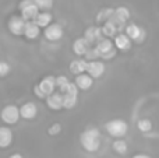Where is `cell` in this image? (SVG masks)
Segmentation results:
<instances>
[{
    "label": "cell",
    "mask_w": 159,
    "mask_h": 158,
    "mask_svg": "<svg viewBox=\"0 0 159 158\" xmlns=\"http://www.w3.org/2000/svg\"><path fill=\"white\" fill-rule=\"evenodd\" d=\"M126 35L129 36L131 41H135L137 44H140V42H143L144 38H145V31L135 24H129L126 27Z\"/></svg>",
    "instance_id": "8992f818"
},
{
    "label": "cell",
    "mask_w": 159,
    "mask_h": 158,
    "mask_svg": "<svg viewBox=\"0 0 159 158\" xmlns=\"http://www.w3.org/2000/svg\"><path fill=\"white\" fill-rule=\"evenodd\" d=\"M127 130H129V125L121 119H113L106 123V132L112 137H116V139L126 136Z\"/></svg>",
    "instance_id": "7a4b0ae2"
},
{
    "label": "cell",
    "mask_w": 159,
    "mask_h": 158,
    "mask_svg": "<svg viewBox=\"0 0 159 158\" xmlns=\"http://www.w3.org/2000/svg\"><path fill=\"white\" fill-rule=\"evenodd\" d=\"M46 105L53 111H60L63 108V94L59 91L50 94L49 97H46Z\"/></svg>",
    "instance_id": "8fae6325"
},
{
    "label": "cell",
    "mask_w": 159,
    "mask_h": 158,
    "mask_svg": "<svg viewBox=\"0 0 159 158\" xmlns=\"http://www.w3.org/2000/svg\"><path fill=\"white\" fill-rule=\"evenodd\" d=\"M25 24H27V21H24L22 17H11L8 21V31L17 36L22 35L25 30Z\"/></svg>",
    "instance_id": "ba28073f"
},
{
    "label": "cell",
    "mask_w": 159,
    "mask_h": 158,
    "mask_svg": "<svg viewBox=\"0 0 159 158\" xmlns=\"http://www.w3.org/2000/svg\"><path fill=\"white\" fill-rule=\"evenodd\" d=\"M34 3L36 4V7L39 10H45V11L52 8L53 6V0H34Z\"/></svg>",
    "instance_id": "83f0119b"
},
{
    "label": "cell",
    "mask_w": 159,
    "mask_h": 158,
    "mask_svg": "<svg viewBox=\"0 0 159 158\" xmlns=\"http://www.w3.org/2000/svg\"><path fill=\"white\" fill-rule=\"evenodd\" d=\"M0 118L7 125H14L21 118L20 116V108H17L16 105H6L0 112Z\"/></svg>",
    "instance_id": "277c9868"
},
{
    "label": "cell",
    "mask_w": 159,
    "mask_h": 158,
    "mask_svg": "<svg viewBox=\"0 0 159 158\" xmlns=\"http://www.w3.org/2000/svg\"><path fill=\"white\" fill-rule=\"evenodd\" d=\"M115 16L117 17L119 20H121L123 22H126L127 20L130 18V11H129V8L127 7H117V8H115Z\"/></svg>",
    "instance_id": "603a6c76"
},
{
    "label": "cell",
    "mask_w": 159,
    "mask_h": 158,
    "mask_svg": "<svg viewBox=\"0 0 159 158\" xmlns=\"http://www.w3.org/2000/svg\"><path fill=\"white\" fill-rule=\"evenodd\" d=\"M80 143L85 151L95 153L99 150V146H101V133L95 128L88 129V130L82 132V134L80 136Z\"/></svg>",
    "instance_id": "6da1fadb"
},
{
    "label": "cell",
    "mask_w": 159,
    "mask_h": 158,
    "mask_svg": "<svg viewBox=\"0 0 159 158\" xmlns=\"http://www.w3.org/2000/svg\"><path fill=\"white\" fill-rule=\"evenodd\" d=\"M137 128H138V130L143 132V133H148L152 129V123L149 119H140L137 122Z\"/></svg>",
    "instance_id": "484cf974"
},
{
    "label": "cell",
    "mask_w": 159,
    "mask_h": 158,
    "mask_svg": "<svg viewBox=\"0 0 159 158\" xmlns=\"http://www.w3.org/2000/svg\"><path fill=\"white\" fill-rule=\"evenodd\" d=\"M119 31H117V28L115 27V25L112 24L110 21H107V22H105L103 24V27H102V35H106V36H113V35H116Z\"/></svg>",
    "instance_id": "cb8c5ba5"
},
{
    "label": "cell",
    "mask_w": 159,
    "mask_h": 158,
    "mask_svg": "<svg viewBox=\"0 0 159 158\" xmlns=\"http://www.w3.org/2000/svg\"><path fill=\"white\" fill-rule=\"evenodd\" d=\"M88 49H89V44L85 41V38H77L73 44V52L77 56H85Z\"/></svg>",
    "instance_id": "2e32d148"
},
{
    "label": "cell",
    "mask_w": 159,
    "mask_h": 158,
    "mask_svg": "<svg viewBox=\"0 0 159 158\" xmlns=\"http://www.w3.org/2000/svg\"><path fill=\"white\" fill-rule=\"evenodd\" d=\"M60 130H61V126L59 125V123H55V125H52V126H50V128H49V130H48V132H49V134H50V136H56V134H59V133H60Z\"/></svg>",
    "instance_id": "4dcf8cb0"
},
{
    "label": "cell",
    "mask_w": 159,
    "mask_h": 158,
    "mask_svg": "<svg viewBox=\"0 0 159 158\" xmlns=\"http://www.w3.org/2000/svg\"><path fill=\"white\" fill-rule=\"evenodd\" d=\"M36 114H38V108H36V105L34 102H25L24 105H21V108H20V116H21L22 119L31 120L36 116Z\"/></svg>",
    "instance_id": "7c38bea8"
},
{
    "label": "cell",
    "mask_w": 159,
    "mask_h": 158,
    "mask_svg": "<svg viewBox=\"0 0 159 158\" xmlns=\"http://www.w3.org/2000/svg\"><path fill=\"white\" fill-rule=\"evenodd\" d=\"M24 35L28 39H36L39 36V27L34 21H27L24 30Z\"/></svg>",
    "instance_id": "ffe728a7"
},
{
    "label": "cell",
    "mask_w": 159,
    "mask_h": 158,
    "mask_svg": "<svg viewBox=\"0 0 159 158\" xmlns=\"http://www.w3.org/2000/svg\"><path fill=\"white\" fill-rule=\"evenodd\" d=\"M34 92H35V95H36V97H39V98H46L43 94H42V91L39 90V87H38V86L34 87Z\"/></svg>",
    "instance_id": "1f68e13d"
},
{
    "label": "cell",
    "mask_w": 159,
    "mask_h": 158,
    "mask_svg": "<svg viewBox=\"0 0 159 158\" xmlns=\"http://www.w3.org/2000/svg\"><path fill=\"white\" fill-rule=\"evenodd\" d=\"M63 28L60 24H50L49 27L45 28V36L48 41H59L63 36Z\"/></svg>",
    "instance_id": "9c48e42d"
},
{
    "label": "cell",
    "mask_w": 159,
    "mask_h": 158,
    "mask_svg": "<svg viewBox=\"0 0 159 158\" xmlns=\"http://www.w3.org/2000/svg\"><path fill=\"white\" fill-rule=\"evenodd\" d=\"M84 38L89 45L98 44V42L102 39V28L88 27L87 30H85V32H84Z\"/></svg>",
    "instance_id": "30bf717a"
},
{
    "label": "cell",
    "mask_w": 159,
    "mask_h": 158,
    "mask_svg": "<svg viewBox=\"0 0 159 158\" xmlns=\"http://www.w3.org/2000/svg\"><path fill=\"white\" fill-rule=\"evenodd\" d=\"M8 73H10V66H8V63L0 60V77H4Z\"/></svg>",
    "instance_id": "f546056e"
},
{
    "label": "cell",
    "mask_w": 159,
    "mask_h": 158,
    "mask_svg": "<svg viewBox=\"0 0 159 158\" xmlns=\"http://www.w3.org/2000/svg\"><path fill=\"white\" fill-rule=\"evenodd\" d=\"M13 143V133L10 128L0 126V148H7Z\"/></svg>",
    "instance_id": "5bb4252c"
},
{
    "label": "cell",
    "mask_w": 159,
    "mask_h": 158,
    "mask_svg": "<svg viewBox=\"0 0 159 158\" xmlns=\"http://www.w3.org/2000/svg\"><path fill=\"white\" fill-rule=\"evenodd\" d=\"M113 150L119 154H126L127 153V143L121 139H117L113 142Z\"/></svg>",
    "instance_id": "d4e9b609"
},
{
    "label": "cell",
    "mask_w": 159,
    "mask_h": 158,
    "mask_svg": "<svg viewBox=\"0 0 159 158\" xmlns=\"http://www.w3.org/2000/svg\"><path fill=\"white\" fill-rule=\"evenodd\" d=\"M99 58H101V53L98 52V49H96L95 46H93V48H89V49H88V52L85 53V60L93 62V60H98Z\"/></svg>",
    "instance_id": "4316f807"
},
{
    "label": "cell",
    "mask_w": 159,
    "mask_h": 158,
    "mask_svg": "<svg viewBox=\"0 0 159 158\" xmlns=\"http://www.w3.org/2000/svg\"><path fill=\"white\" fill-rule=\"evenodd\" d=\"M115 46L119 50H129L131 48V39L126 35V34H119V35L115 36Z\"/></svg>",
    "instance_id": "9a60e30c"
},
{
    "label": "cell",
    "mask_w": 159,
    "mask_h": 158,
    "mask_svg": "<svg viewBox=\"0 0 159 158\" xmlns=\"http://www.w3.org/2000/svg\"><path fill=\"white\" fill-rule=\"evenodd\" d=\"M55 81H56V87L59 88V91H60L61 88H64V87H66L67 84L70 83L69 78H67L66 76H59V77H56V78H55Z\"/></svg>",
    "instance_id": "f1b7e54d"
},
{
    "label": "cell",
    "mask_w": 159,
    "mask_h": 158,
    "mask_svg": "<svg viewBox=\"0 0 159 158\" xmlns=\"http://www.w3.org/2000/svg\"><path fill=\"white\" fill-rule=\"evenodd\" d=\"M133 158H151V157L147 156V154H135Z\"/></svg>",
    "instance_id": "d6a6232c"
},
{
    "label": "cell",
    "mask_w": 159,
    "mask_h": 158,
    "mask_svg": "<svg viewBox=\"0 0 159 158\" xmlns=\"http://www.w3.org/2000/svg\"><path fill=\"white\" fill-rule=\"evenodd\" d=\"M55 78L56 77H53V76H46V77H45L43 80L38 84L39 90L42 91V94H43L45 97H49L50 94H53V92L56 91V81H55Z\"/></svg>",
    "instance_id": "52a82bcc"
},
{
    "label": "cell",
    "mask_w": 159,
    "mask_h": 158,
    "mask_svg": "<svg viewBox=\"0 0 159 158\" xmlns=\"http://www.w3.org/2000/svg\"><path fill=\"white\" fill-rule=\"evenodd\" d=\"M88 67V62L85 59H75L70 63V72L74 73L75 76L78 74H84V72H87Z\"/></svg>",
    "instance_id": "e0dca14e"
},
{
    "label": "cell",
    "mask_w": 159,
    "mask_h": 158,
    "mask_svg": "<svg viewBox=\"0 0 159 158\" xmlns=\"http://www.w3.org/2000/svg\"><path fill=\"white\" fill-rule=\"evenodd\" d=\"M8 158H24V157H22V156H21V154L16 153V154H11V156H10V157H8Z\"/></svg>",
    "instance_id": "836d02e7"
},
{
    "label": "cell",
    "mask_w": 159,
    "mask_h": 158,
    "mask_svg": "<svg viewBox=\"0 0 159 158\" xmlns=\"http://www.w3.org/2000/svg\"><path fill=\"white\" fill-rule=\"evenodd\" d=\"M20 10H21V17L24 21H34L35 17L39 14V8L34 3V0H22L20 3Z\"/></svg>",
    "instance_id": "3957f363"
},
{
    "label": "cell",
    "mask_w": 159,
    "mask_h": 158,
    "mask_svg": "<svg viewBox=\"0 0 159 158\" xmlns=\"http://www.w3.org/2000/svg\"><path fill=\"white\" fill-rule=\"evenodd\" d=\"M34 22H35V24L38 25L39 28H46V27H49L50 22H52V14L48 13V11H39V14L35 17Z\"/></svg>",
    "instance_id": "d6986e66"
},
{
    "label": "cell",
    "mask_w": 159,
    "mask_h": 158,
    "mask_svg": "<svg viewBox=\"0 0 159 158\" xmlns=\"http://www.w3.org/2000/svg\"><path fill=\"white\" fill-rule=\"evenodd\" d=\"M95 48L98 49V52L101 53V58L105 59V60H109V59L116 56L115 46H113V42L110 41V39H101V41L95 45Z\"/></svg>",
    "instance_id": "5b68a950"
},
{
    "label": "cell",
    "mask_w": 159,
    "mask_h": 158,
    "mask_svg": "<svg viewBox=\"0 0 159 158\" xmlns=\"http://www.w3.org/2000/svg\"><path fill=\"white\" fill-rule=\"evenodd\" d=\"M113 14H115V10H113V8H102V10L98 13V16H96V21L98 22H107Z\"/></svg>",
    "instance_id": "7402d4cb"
},
{
    "label": "cell",
    "mask_w": 159,
    "mask_h": 158,
    "mask_svg": "<svg viewBox=\"0 0 159 158\" xmlns=\"http://www.w3.org/2000/svg\"><path fill=\"white\" fill-rule=\"evenodd\" d=\"M75 86H77L78 90H88L92 87L93 84V78L88 74H78L75 77Z\"/></svg>",
    "instance_id": "ac0fdd59"
},
{
    "label": "cell",
    "mask_w": 159,
    "mask_h": 158,
    "mask_svg": "<svg viewBox=\"0 0 159 158\" xmlns=\"http://www.w3.org/2000/svg\"><path fill=\"white\" fill-rule=\"evenodd\" d=\"M77 94H63V108L71 109L77 105Z\"/></svg>",
    "instance_id": "44dd1931"
},
{
    "label": "cell",
    "mask_w": 159,
    "mask_h": 158,
    "mask_svg": "<svg viewBox=\"0 0 159 158\" xmlns=\"http://www.w3.org/2000/svg\"><path fill=\"white\" fill-rule=\"evenodd\" d=\"M87 73L88 76H91L92 78L101 77L105 73V64L99 60H93V62H88V67H87Z\"/></svg>",
    "instance_id": "4fadbf2b"
}]
</instances>
